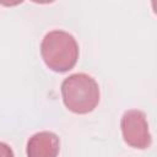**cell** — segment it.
<instances>
[{"mask_svg":"<svg viewBox=\"0 0 157 157\" xmlns=\"http://www.w3.org/2000/svg\"><path fill=\"white\" fill-rule=\"evenodd\" d=\"M60 141L52 131H39L27 141V157H58Z\"/></svg>","mask_w":157,"mask_h":157,"instance_id":"obj_4","label":"cell"},{"mask_svg":"<svg viewBox=\"0 0 157 157\" xmlns=\"http://www.w3.org/2000/svg\"><path fill=\"white\" fill-rule=\"evenodd\" d=\"M0 157H15L12 148L5 142H0Z\"/></svg>","mask_w":157,"mask_h":157,"instance_id":"obj_5","label":"cell"},{"mask_svg":"<svg viewBox=\"0 0 157 157\" xmlns=\"http://www.w3.org/2000/svg\"><path fill=\"white\" fill-rule=\"evenodd\" d=\"M40 54L50 70L66 72L77 63L78 44L69 32L54 29L44 36L40 43Z\"/></svg>","mask_w":157,"mask_h":157,"instance_id":"obj_1","label":"cell"},{"mask_svg":"<svg viewBox=\"0 0 157 157\" xmlns=\"http://www.w3.org/2000/svg\"><path fill=\"white\" fill-rule=\"evenodd\" d=\"M61 97L65 107L70 112L87 114L94 110L99 103V86L87 74H72L61 83Z\"/></svg>","mask_w":157,"mask_h":157,"instance_id":"obj_2","label":"cell"},{"mask_svg":"<svg viewBox=\"0 0 157 157\" xmlns=\"http://www.w3.org/2000/svg\"><path fill=\"white\" fill-rule=\"evenodd\" d=\"M121 134L125 144L137 150L150 147L152 137L148 130L146 115L142 110L130 109L126 110L120 120Z\"/></svg>","mask_w":157,"mask_h":157,"instance_id":"obj_3","label":"cell"}]
</instances>
